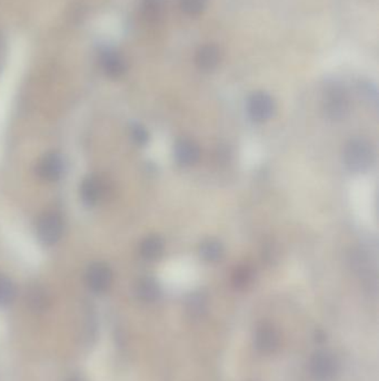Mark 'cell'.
I'll return each mask as SVG.
<instances>
[{
    "mask_svg": "<svg viewBox=\"0 0 379 381\" xmlns=\"http://www.w3.org/2000/svg\"><path fill=\"white\" fill-rule=\"evenodd\" d=\"M375 162L371 144L362 137H356L345 145L344 163L347 170L355 174L368 172Z\"/></svg>",
    "mask_w": 379,
    "mask_h": 381,
    "instance_id": "1",
    "label": "cell"
},
{
    "mask_svg": "<svg viewBox=\"0 0 379 381\" xmlns=\"http://www.w3.org/2000/svg\"><path fill=\"white\" fill-rule=\"evenodd\" d=\"M324 112L332 121H341L350 114V101L345 90L341 86L329 87L324 95Z\"/></svg>",
    "mask_w": 379,
    "mask_h": 381,
    "instance_id": "2",
    "label": "cell"
},
{
    "mask_svg": "<svg viewBox=\"0 0 379 381\" xmlns=\"http://www.w3.org/2000/svg\"><path fill=\"white\" fill-rule=\"evenodd\" d=\"M275 110V101L267 93H255L249 97L247 110L249 117L254 122L263 123L270 121L274 116Z\"/></svg>",
    "mask_w": 379,
    "mask_h": 381,
    "instance_id": "3",
    "label": "cell"
},
{
    "mask_svg": "<svg viewBox=\"0 0 379 381\" xmlns=\"http://www.w3.org/2000/svg\"><path fill=\"white\" fill-rule=\"evenodd\" d=\"M62 230L64 224L62 218L57 213L48 212L39 219L37 232L39 238L44 245H55L60 241L62 236Z\"/></svg>",
    "mask_w": 379,
    "mask_h": 381,
    "instance_id": "4",
    "label": "cell"
},
{
    "mask_svg": "<svg viewBox=\"0 0 379 381\" xmlns=\"http://www.w3.org/2000/svg\"><path fill=\"white\" fill-rule=\"evenodd\" d=\"M311 372L317 381H332L337 373L338 365L335 357L326 352H318L311 358Z\"/></svg>",
    "mask_w": 379,
    "mask_h": 381,
    "instance_id": "5",
    "label": "cell"
},
{
    "mask_svg": "<svg viewBox=\"0 0 379 381\" xmlns=\"http://www.w3.org/2000/svg\"><path fill=\"white\" fill-rule=\"evenodd\" d=\"M89 288L95 292H104L109 288L113 281V272L108 265L97 262L89 267L86 273Z\"/></svg>",
    "mask_w": 379,
    "mask_h": 381,
    "instance_id": "6",
    "label": "cell"
},
{
    "mask_svg": "<svg viewBox=\"0 0 379 381\" xmlns=\"http://www.w3.org/2000/svg\"><path fill=\"white\" fill-rule=\"evenodd\" d=\"M101 65L105 74L112 78L122 77L127 69L124 57L112 48H106L101 51Z\"/></svg>",
    "mask_w": 379,
    "mask_h": 381,
    "instance_id": "7",
    "label": "cell"
},
{
    "mask_svg": "<svg viewBox=\"0 0 379 381\" xmlns=\"http://www.w3.org/2000/svg\"><path fill=\"white\" fill-rule=\"evenodd\" d=\"M64 173V161L58 153L51 152L44 155L38 164V174L46 181L56 182Z\"/></svg>",
    "mask_w": 379,
    "mask_h": 381,
    "instance_id": "8",
    "label": "cell"
},
{
    "mask_svg": "<svg viewBox=\"0 0 379 381\" xmlns=\"http://www.w3.org/2000/svg\"><path fill=\"white\" fill-rule=\"evenodd\" d=\"M175 160L181 167H190L198 162L200 158V149L198 144L188 138H183L175 144Z\"/></svg>",
    "mask_w": 379,
    "mask_h": 381,
    "instance_id": "9",
    "label": "cell"
},
{
    "mask_svg": "<svg viewBox=\"0 0 379 381\" xmlns=\"http://www.w3.org/2000/svg\"><path fill=\"white\" fill-rule=\"evenodd\" d=\"M280 338L273 325H263L258 328L255 334V345L258 350L270 354L278 348Z\"/></svg>",
    "mask_w": 379,
    "mask_h": 381,
    "instance_id": "10",
    "label": "cell"
},
{
    "mask_svg": "<svg viewBox=\"0 0 379 381\" xmlns=\"http://www.w3.org/2000/svg\"><path fill=\"white\" fill-rule=\"evenodd\" d=\"M196 65L204 72H209L216 69L220 64V49L213 45H206L200 48L196 54Z\"/></svg>",
    "mask_w": 379,
    "mask_h": 381,
    "instance_id": "11",
    "label": "cell"
},
{
    "mask_svg": "<svg viewBox=\"0 0 379 381\" xmlns=\"http://www.w3.org/2000/svg\"><path fill=\"white\" fill-rule=\"evenodd\" d=\"M101 192L103 188H101V182L94 176H88L80 185V197L88 206H95L101 199Z\"/></svg>",
    "mask_w": 379,
    "mask_h": 381,
    "instance_id": "12",
    "label": "cell"
},
{
    "mask_svg": "<svg viewBox=\"0 0 379 381\" xmlns=\"http://www.w3.org/2000/svg\"><path fill=\"white\" fill-rule=\"evenodd\" d=\"M164 247H165V245H164L163 238L160 236H147L140 243V254L144 259L154 261L163 254Z\"/></svg>",
    "mask_w": 379,
    "mask_h": 381,
    "instance_id": "13",
    "label": "cell"
},
{
    "mask_svg": "<svg viewBox=\"0 0 379 381\" xmlns=\"http://www.w3.org/2000/svg\"><path fill=\"white\" fill-rule=\"evenodd\" d=\"M136 293L140 300L154 302L159 298L160 288L153 278H142L137 282Z\"/></svg>",
    "mask_w": 379,
    "mask_h": 381,
    "instance_id": "14",
    "label": "cell"
},
{
    "mask_svg": "<svg viewBox=\"0 0 379 381\" xmlns=\"http://www.w3.org/2000/svg\"><path fill=\"white\" fill-rule=\"evenodd\" d=\"M224 247L215 238H209L202 242L199 247V254L206 262H218L224 256Z\"/></svg>",
    "mask_w": 379,
    "mask_h": 381,
    "instance_id": "15",
    "label": "cell"
},
{
    "mask_svg": "<svg viewBox=\"0 0 379 381\" xmlns=\"http://www.w3.org/2000/svg\"><path fill=\"white\" fill-rule=\"evenodd\" d=\"M252 275H254V272H252L250 265H239L233 273V283L238 289H244L252 282Z\"/></svg>",
    "mask_w": 379,
    "mask_h": 381,
    "instance_id": "16",
    "label": "cell"
},
{
    "mask_svg": "<svg viewBox=\"0 0 379 381\" xmlns=\"http://www.w3.org/2000/svg\"><path fill=\"white\" fill-rule=\"evenodd\" d=\"M165 0H142L144 16L149 21H157L163 14Z\"/></svg>",
    "mask_w": 379,
    "mask_h": 381,
    "instance_id": "17",
    "label": "cell"
},
{
    "mask_svg": "<svg viewBox=\"0 0 379 381\" xmlns=\"http://www.w3.org/2000/svg\"><path fill=\"white\" fill-rule=\"evenodd\" d=\"M16 289L9 278L0 274V306H6L15 299Z\"/></svg>",
    "mask_w": 379,
    "mask_h": 381,
    "instance_id": "18",
    "label": "cell"
},
{
    "mask_svg": "<svg viewBox=\"0 0 379 381\" xmlns=\"http://www.w3.org/2000/svg\"><path fill=\"white\" fill-rule=\"evenodd\" d=\"M207 0H181V7L187 15L197 16L204 12Z\"/></svg>",
    "mask_w": 379,
    "mask_h": 381,
    "instance_id": "19",
    "label": "cell"
},
{
    "mask_svg": "<svg viewBox=\"0 0 379 381\" xmlns=\"http://www.w3.org/2000/svg\"><path fill=\"white\" fill-rule=\"evenodd\" d=\"M131 136L137 145L144 146L148 143L149 134L147 130L140 124H133L131 126Z\"/></svg>",
    "mask_w": 379,
    "mask_h": 381,
    "instance_id": "20",
    "label": "cell"
},
{
    "mask_svg": "<svg viewBox=\"0 0 379 381\" xmlns=\"http://www.w3.org/2000/svg\"><path fill=\"white\" fill-rule=\"evenodd\" d=\"M44 302H46V299H44V295L40 292L35 291L31 295V297H30V304H33V307L36 310L44 309V306H46Z\"/></svg>",
    "mask_w": 379,
    "mask_h": 381,
    "instance_id": "21",
    "label": "cell"
},
{
    "mask_svg": "<svg viewBox=\"0 0 379 381\" xmlns=\"http://www.w3.org/2000/svg\"><path fill=\"white\" fill-rule=\"evenodd\" d=\"M69 381H83L81 379L79 378H71Z\"/></svg>",
    "mask_w": 379,
    "mask_h": 381,
    "instance_id": "22",
    "label": "cell"
}]
</instances>
